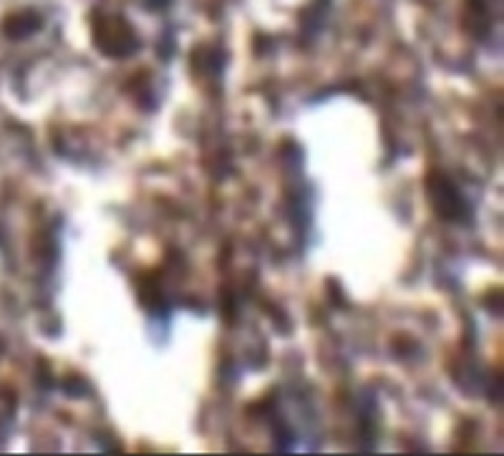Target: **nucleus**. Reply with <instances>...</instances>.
<instances>
[{
    "mask_svg": "<svg viewBox=\"0 0 504 456\" xmlns=\"http://www.w3.org/2000/svg\"><path fill=\"white\" fill-rule=\"evenodd\" d=\"M426 192L428 202L434 207V212L446 220V222H469V202L464 199L462 189L454 184V179L444 172H431L426 176Z\"/></svg>",
    "mask_w": 504,
    "mask_h": 456,
    "instance_id": "1",
    "label": "nucleus"
},
{
    "mask_svg": "<svg viewBox=\"0 0 504 456\" xmlns=\"http://www.w3.org/2000/svg\"><path fill=\"white\" fill-rule=\"evenodd\" d=\"M94 43L101 53L124 59L139 48V38L134 30L124 23L119 16H96L94 18Z\"/></svg>",
    "mask_w": 504,
    "mask_h": 456,
    "instance_id": "2",
    "label": "nucleus"
},
{
    "mask_svg": "<svg viewBox=\"0 0 504 456\" xmlns=\"http://www.w3.org/2000/svg\"><path fill=\"white\" fill-rule=\"evenodd\" d=\"M43 20L38 13L33 11H20V13H13V16H8L6 20H3V30H6L8 38H16V41H20V38H25V35L35 33V30H41Z\"/></svg>",
    "mask_w": 504,
    "mask_h": 456,
    "instance_id": "3",
    "label": "nucleus"
},
{
    "mask_svg": "<svg viewBox=\"0 0 504 456\" xmlns=\"http://www.w3.org/2000/svg\"><path fill=\"white\" fill-rule=\"evenodd\" d=\"M172 0H147V6H152V8H157V11H164L167 6H169Z\"/></svg>",
    "mask_w": 504,
    "mask_h": 456,
    "instance_id": "4",
    "label": "nucleus"
}]
</instances>
